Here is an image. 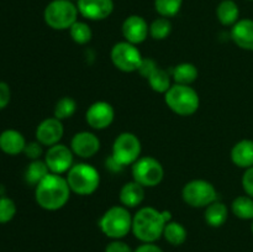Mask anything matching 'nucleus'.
<instances>
[{
    "mask_svg": "<svg viewBox=\"0 0 253 252\" xmlns=\"http://www.w3.org/2000/svg\"><path fill=\"white\" fill-rule=\"evenodd\" d=\"M183 0H155L156 11L162 17H172L179 12Z\"/></svg>",
    "mask_w": 253,
    "mask_h": 252,
    "instance_id": "c756f323",
    "label": "nucleus"
},
{
    "mask_svg": "<svg viewBox=\"0 0 253 252\" xmlns=\"http://www.w3.org/2000/svg\"><path fill=\"white\" fill-rule=\"evenodd\" d=\"M172 77L175 81V84L190 85L198 78V69L192 63H180L172 69Z\"/></svg>",
    "mask_w": 253,
    "mask_h": 252,
    "instance_id": "5701e85b",
    "label": "nucleus"
},
{
    "mask_svg": "<svg viewBox=\"0 0 253 252\" xmlns=\"http://www.w3.org/2000/svg\"><path fill=\"white\" fill-rule=\"evenodd\" d=\"M231 160L240 168L253 167V141L241 140L232 147Z\"/></svg>",
    "mask_w": 253,
    "mask_h": 252,
    "instance_id": "6ab92c4d",
    "label": "nucleus"
},
{
    "mask_svg": "<svg viewBox=\"0 0 253 252\" xmlns=\"http://www.w3.org/2000/svg\"><path fill=\"white\" fill-rule=\"evenodd\" d=\"M216 16L225 26H234L239 21V6L234 0H222L216 9Z\"/></svg>",
    "mask_w": 253,
    "mask_h": 252,
    "instance_id": "4be33fe9",
    "label": "nucleus"
},
{
    "mask_svg": "<svg viewBox=\"0 0 253 252\" xmlns=\"http://www.w3.org/2000/svg\"><path fill=\"white\" fill-rule=\"evenodd\" d=\"M99 227L105 236L113 240H121L132 231V216L127 208L116 205L104 212L99 220Z\"/></svg>",
    "mask_w": 253,
    "mask_h": 252,
    "instance_id": "7ed1b4c3",
    "label": "nucleus"
},
{
    "mask_svg": "<svg viewBox=\"0 0 253 252\" xmlns=\"http://www.w3.org/2000/svg\"><path fill=\"white\" fill-rule=\"evenodd\" d=\"M217 193L214 185L204 179L188 182L182 190V198L192 208H207L216 200Z\"/></svg>",
    "mask_w": 253,
    "mask_h": 252,
    "instance_id": "6e6552de",
    "label": "nucleus"
},
{
    "mask_svg": "<svg viewBox=\"0 0 253 252\" xmlns=\"http://www.w3.org/2000/svg\"><path fill=\"white\" fill-rule=\"evenodd\" d=\"M187 230L182 224L175 221L167 222L163 231V237L173 246H180L187 240Z\"/></svg>",
    "mask_w": 253,
    "mask_h": 252,
    "instance_id": "393cba45",
    "label": "nucleus"
},
{
    "mask_svg": "<svg viewBox=\"0 0 253 252\" xmlns=\"http://www.w3.org/2000/svg\"><path fill=\"white\" fill-rule=\"evenodd\" d=\"M111 61L114 66L123 72H135L142 62V56L136 44L127 41L119 42L111 48Z\"/></svg>",
    "mask_w": 253,
    "mask_h": 252,
    "instance_id": "9d476101",
    "label": "nucleus"
},
{
    "mask_svg": "<svg viewBox=\"0 0 253 252\" xmlns=\"http://www.w3.org/2000/svg\"><path fill=\"white\" fill-rule=\"evenodd\" d=\"M71 192L67 178L61 174L48 173L35 187V198L42 209L54 211L62 209L68 203Z\"/></svg>",
    "mask_w": 253,
    "mask_h": 252,
    "instance_id": "f03ea898",
    "label": "nucleus"
},
{
    "mask_svg": "<svg viewBox=\"0 0 253 252\" xmlns=\"http://www.w3.org/2000/svg\"><path fill=\"white\" fill-rule=\"evenodd\" d=\"M150 34V26L146 20L138 15H131L124 21L123 35L127 42L132 44L142 43Z\"/></svg>",
    "mask_w": 253,
    "mask_h": 252,
    "instance_id": "dca6fc26",
    "label": "nucleus"
},
{
    "mask_svg": "<svg viewBox=\"0 0 253 252\" xmlns=\"http://www.w3.org/2000/svg\"><path fill=\"white\" fill-rule=\"evenodd\" d=\"M69 34H71L72 40L78 44L88 43L91 40V37H93L90 26L82 21L74 22L71 29H69Z\"/></svg>",
    "mask_w": 253,
    "mask_h": 252,
    "instance_id": "c85d7f7f",
    "label": "nucleus"
},
{
    "mask_svg": "<svg viewBox=\"0 0 253 252\" xmlns=\"http://www.w3.org/2000/svg\"><path fill=\"white\" fill-rule=\"evenodd\" d=\"M250 1H253V0H250Z\"/></svg>",
    "mask_w": 253,
    "mask_h": 252,
    "instance_id": "a19ab883",
    "label": "nucleus"
},
{
    "mask_svg": "<svg viewBox=\"0 0 253 252\" xmlns=\"http://www.w3.org/2000/svg\"><path fill=\"white\" fill-rule=\"evenodd\" d=\"M229 216L227 207L221 202L215 200L210 205H208L205 210V221L212 227H220L226 222Z\"/></svg>",
    "mask_w": 253,
    "mask_h": 252,
    "instance_id": "412c9836",
    "label": "nucleus"
},
{
    "mask_svg": "<svg viewBox=\"0 0 253 252\" xmlns=\"http://www.w3.org/2000/svg\"><path fill=\"white\" fill-rule=\"evenodd\" d=\"M141 142L136 135L131 132H123L116 137L113 145L111 158L120 167L133 165L140 158Z\"/></svg>",
    "mask_w": 253,
    "mask_h": 252,
    "instance_id": "1a4fd4ad",
    "label": "nucleus"
},
{
    "mask_svg": "<svg viewBox=\"0 0 253 252\" xmlns=\"http://www.w3.org/2000/svg\"><path fill=\"white\" fill-rule=\"evenodd\" d=\"M165 100L173 113L180 116L193 115L199 108V95L190 85L174 84L165 94Z\"/></svg>",
    "mask_w": 253,
    "mask_h": 252,
    "instance_id": "20e7f679",
    "label": "nucleus"
},
{
    "mask_svg": "<svg viewBox=\"0 0 253 252\" xmlns=\"http://www.w3.org/2000/svg\"><path fill=\"white\" fill-rule=\"evenodd\" d=\"M169 211H160L152 207L141 208L132 217V232L143 244H152L163 236V231L170 221Z\"/></svg>",
    "mask_w": 253,
    "mask_h": 252,
    "instance_id": "f257e3e1",
    "label": "nucleus"
},
{
    "mask_svg": "<svg viewBox=\"0 0 253 252\" xmlns=\"http://www.w3.org/2000/svg\"><path fill=\"white\" fill-rule=\"evenodd\" d=\"M242 188L249 197L253 198V167L247 168L242 175Z\"/></svg>",
    "mask_w": 253,
    "mask_h": 252,
    "instance_id": "f704fd0d",
    "label": "nucleus"
},
{
    "mask_svg": "<svg viewBox=\"0 0 253 252\" xmlns=\"http://www.w3.org/2000/svg\"><path fill=\"white\" fill-rule=\"evenodd\" d=\"M77 110V103L74 99L71 96H63L57 101L56 106H54V118L58 120H64V119H69L74 115Z\"/></svg>",
    "mask_w": 253,
    "mask_h": 252,
    "instance_id": "cd10ccee",
    "label": "nucleus"
},
{
    "mask_svg": "<svg viewBox=\"0 0 253 252\" xmlns=\"http://www.w3.org/2000/svg\"><path fill=\"white\" fill-rule=\"evenodd\" d=\"M16 215V204L11 198L0 197V224L11 221Z\"/></svg>",
    "mask_w": 253,
    "mask_h": 252,
    "instance_id": "2f4dec72",
    "label": "nucleus"
},
{
    "mask_svg": "<svg viewBox=\"0 0 253 252\" xmlns=\"http://www.w3.org/2000/svg\"><path fill=\"white\" fill-rule=\"evenodd\" d=\"M105 252H133L130 245L121 240H113L108 246L105 247Z\"/></svg>",
    "mask_w": 253,
    "mask_h": 252,
    "instance_id": "c9c22d12",
    "label": "nucleus"
},
{
    "mask_svg": "<svg viewBox=\"0 0 253 252\" xmlns=\"http://www.w3.org/2000/svg\"><path fill=\"white\" fill-rule=\"evenodd\" d=\"M71 150L81 158H90L100 150V141L94 133L82 131L76 133L71 141Z\"/></svg>",
    "mask_w": 253,
    "mask_h": 252,
    "instance_id": "2eb2a0df",
    "label": "nucleus"
},
{
    "mask_svg": "<svg viewBox=\"0 0 253 252\" xmlns=\"http://www.w3.org/2000/svg\"><path fill=\"white\" fill-rule=\"evenodd\" d=\"M78 7L72 0H52L43 12L44 22L53 30H68L77 22Z\"/></svg>",
    "mask_w": 253,
    "mask_h": 252,
    "instance_id": "423d86ee",
    "label": "nucleus"
},
{
    "mask_svg": "<svg viewBox=\"0 0 253 252\" xmlns=\"http://www.w3.org/2000/svg\"><path fill=\"white\" fill-rule=\"evenodd\" d=\"M172 31V24L167 17H158L150 25V35L155 40H165Z\"/></svg>",
    "mask_w": 253,
    "mask_h": 252,
    "instance_id": "7c9ffc66",
    "label": "nucleus"
},
{
    "mask_svg": "<svg viewBox=\"0 0 253 252\" xmlns=\"http://www.w3.org/2000/svg\"><path fill=\"white\" fill-rule=\"evenodd\" d=\"M26 140L24 135L17 130H5L0 133V150L9 156H16L24 152Z\"/></svg>",
    "mask_w": 253,
    "mask_h": 252,
    "instance_id": "a211bd4d",
    "label": "nucleus"
},
{
    "mask_svg": "<svg viewBox=\"0 0 253 252\" xmlns=\"http://www.w3.org/2000/svg\"><path fill=\"white\" fill-rule=\"evenodd\" d=\"M157 64H156V62L153 61V59L151 58H142V62H141L140 67H138L137 72L141 74V76L143 77V78L147 79L148 77L151 76V74L153 73V72L157 69Z\"/></svg>",
    "mask_w": 253,
    "mask_h": 252,
    "instance_id": "72a5a7b5",
    "label": "nucleus"
},
{
    "mask_svg": "<svg viewBox=\"0 0 253 252\" xmlns=\"http://www.w3.org/2000/svg\"><path fill=\"white\" fill-rule=\"evenodd\" d=\"M115 111L106 101H96L91 104L85 114V120L90 127L95 130H104L113 124Z\"/></svg>",
    "mask_w": 253,
    "mask_h": 252,
    "instance_id": "f8f14e48",
    "label": "nucleus"
},
{
    "mask_svg": "<svg viewBox=\"0 0 253 252\" xmlns=\"http://www.w3.org/2000/svg\"><path fill=\"white\" fill-rule=\"evenodd\" d=\"M231 39L240 48L253 51V20H239L232 26Z\"/></svg>",
    "mask_w": 253,
    "mask_h": 252,
    "instance_id": "f3484780",
    "label": "nucleus"
},
{
    "mask_svg": "<svg viewBox=\"0 0 253 252\" xmlns=\"http://www.w3.org/2000/svg\"><path fill=\"white\" fill-rule=\"evenodd\" d=\"M63 124L57 118L44 119L36 128V138L42 146H53L63 137Z\"/></svg>",
    "mask_w": 253,
    "mask_h": 252,
    "instance_id": "4468645a",
    "label": "nucleus"
},
{
    "mask_svg": "<svg viewBox=\"0 0 253 252\" xmlns=\"http://www.w3.org/2000/svg\"><path fill=\"white\" fill-rule=\"evenodd\" d=\"M73 151L66 145L51 146L44 155V162L48 167L49 172L54 174H62L68 172L73 166Z\"/></svg>",
    "mask_w": 253,
    "mask_h": 252,
    "instance_id": "9b49d317",
    "label": "nucleus"
},
{
    "mask_svg": "<svg viewBox=\"0 0 253 252\" xmlns=\"http://www.w3.org/2000/svg\"><path fill=\"white\" fill-rule=\"evenodd\" d=\"M48 173L49 169L48 167H47L44 160L32 161L29 165V167L26 168V172H25V180L27 182V184L36 187Z\"/></svg>",
    "mask_w": 253,
    "mask_h": 252,
    "instance_id": "b1692460",
    "label": "nucleus"
},
{
    "mask_svg": "<svg viewBox=\"0 0 253 252\" xmlns=\"http://www.w3.org/2000/svg\"><path fill=\"white\" fill-rule=\"evenodd\" d=\"M132 177L135 182L145 188H152L160 184L165 177V169L160 161L146 156L140 157L132 165Z\"/></svg>",
    "mask_w": 253,
    "mask_h": 252,
    "instance_id": "0eeeda50",
    "label": "nucleus"
},
{
    "mask_svg": "<svg viewBox=\"0 0 253 252\" xmlns=\"http://www.w3.org/2000/svg\"><path fill=\"white\" fill-rule=\"evenodd\" d=\"M232 212L241 220H253V198L240 195L232 202Z\"/></svg>",
    "mask_w": 253,
    "mask_h": 252,
    "instance_id": "a878e982",
    "label": "nucleus"
},
{
    "mask_svg": "<svg viewBox=\"0 0 253 252\" xmlns=\"http://www.w3.org/2000/svg\"><path fill=\"white\" fill-rule=\"evenodd\" d=\"M11 99V90L9 84L5 82H0V110L6 108Z\"/></svg>",
    "mask_w": 253,
    "mask_h": 252,
    "instance_id": "e433bc0d",
    "label": "nucleus"
},
{
    "mask_svg": "<svg viewBox=\"0 0 253 252\" xmlns=\"http://www.w3.org/2000/svg\"><path fill=\"white\" fill-rule=\"evenodd\" d=\"M42 152H43V150H42V145L39 142V141H36V142L26 143V147H25L24 150V153L26 155V157L30 158L31 161L40 160V157L42 156Z\"/></svg>",
    "mask_w": 253,
    "mask_h": 252,
    "instance_id": "473e14b6",
    "label": "nucleus"
},
{
    "mask_svg": "<svg viewBox=\"0 0 253 252\" xmlns=\"http://www.w3.org/2000/svg\"><path fill=\"white\" fill-rule=\"evenodd\" d=\"M67 182L73 193L78 195H90L100 184L99 172L88 163H77L68 170Z\"/></svg>",
    "mask_w": 253,
    "mask_h": 252,
    "instance_id": "39448f33",
    "label": "nucleus"
},
{
    "mask_svg": "<svg viewBox=\"0 0 253 252\" xmlns=\"http://www.w3.org/2000/svg\"><path fill=\"white\" fill-rule=\"evenodd\" d=\"M133 252H165L160 246L155 245V242L152 244H142L137 247L136 250H133Z\"/></svg>",
    "mask_w": 253,
    "mask_h": 252,
    "instance_id": "4c0bfd02",
    "label": "nucleus"
},
{
    "mask_svg": "<svg viewBox=\"0 0 253 252\" xmlns=\"http://www.w3.org/2000/svg\"><path fill=\"white\" fill-rule=\"evenodd\" d=\"M78 11L82 16L93 21L104 20L111 15L114 10L113 0H78Z\"/></svg>",
    "mask_w": 253,
    "mask_h": 252,
    "instance_id": "ddd939ff",
    "label": "nucleus"
},
{
    "mask_svg": "<svg viewBox=\"0 0 253 252\" xmlns=\"http://www.w3.org/2000/svg\"><path fill=\"white\" fill-rule=\"evenodd\" d=\"M4 193H5V188H2V185L0 184V197H4Z\"/></svg>",
    "mask_w": 253,
    "mask_h": 252,
    "instance_id": "58836bf2",
    "label": "nucleus"
},
{
    "mask_svg": "<svg viewBox=\"0 0 253 252\" xmlns=\"http://www.w3.org/2000/svg\"><path fill=\"white\" fill-rule=\"evenodd\" d=\"M145 199V187L132 180L126 184L120 190V202L125 208L138 207Z\"/></svg>",
    "mask_w": 253,
    "mask_h": 252,
    "instance_id": "aec40b11",
    "label": "nucleus"
},
{
    "mask_svg": "<svg viewBox=\"0 0 253 252\" xmlns=\"http://www.w3.org/2000/svg\"><path fill=\"white\" fill-rule=\"evenodd\" d=\"M252 234H253V220H252Z\"/></svg>",
    "mask_w": 253,
    "mask_h": 252,
    "instance_id": "ea45409f",
    "label": "nucleus"
},
{
    "mask_svg": "<svg viewBox=\"0 0 253 252\" xmlns=\"http://www.w3.org/2000/svg\"><path fill=\"white\" fill-rule=\"evenodd\" d=\"M150 86L157 93H167L170 88V77L168 72L165 69L157 68L150 77L147 78Z\"/></svg>",
    "mask_w": 253,
    "mask_h": 252,
    "instance_id": "bb28decb",
    "label": "nucleus"
}]
</instances>
